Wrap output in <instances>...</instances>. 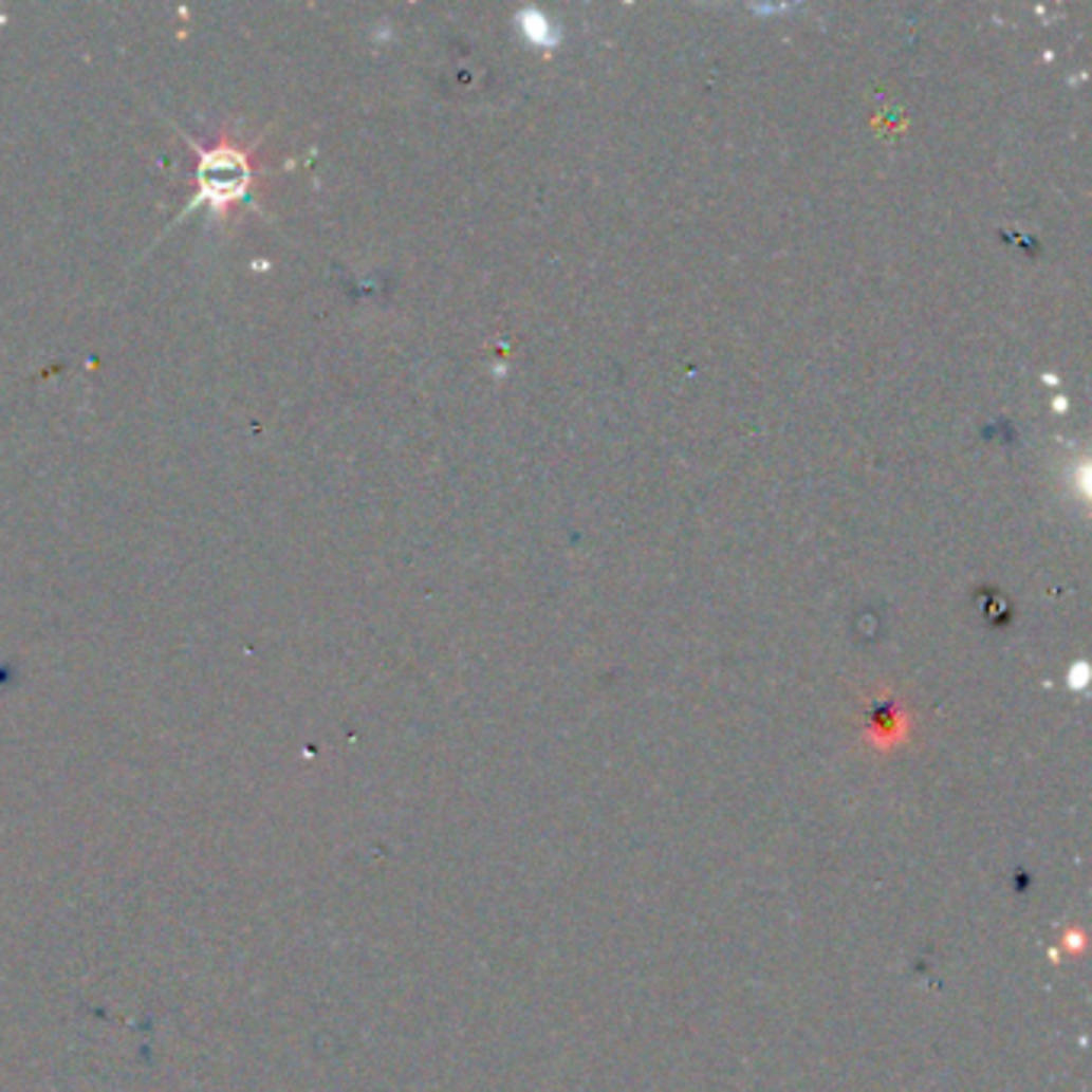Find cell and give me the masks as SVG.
Returning a JSON list of instances; mask_svg holds the SVG:
<instances>
[{"label": "cell", "mask_w": 1092, "mask_h": 1092, "mask_svg": "<svg viewBox=\"0 0 1092 1092\" xmlns=\"http://www.w3.org/2000/svg\"><path fill=\"white\" fill-rule=\"evenodd\" d=\"M247 186V164L238 151H211L202 161V196L222 205Z\"/></svg>", "instance_id": "cell-1"}]
</instances>
